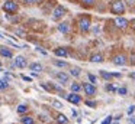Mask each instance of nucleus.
Here are the masks:
<instances>
[{"instance_id":"1","label":"nucleus","mask_w":135,"mask_h":124,"mask_svg":"<svg viewBox=\"0 0 135 124\" xmlns=\"http://www.w3.org/2000/svg\"><path fill=\"white\" fill-rule=\"evenodd\" d=\"M2 9H3L7 14H16L19 10V4L15 0H6V2L3 3V6H2Z\"/></svg>"},{"instance_id":"2","label":"nucleus","mask_w":135,"mask_h":124,"mask_svg":"<svg viewBox=\"0 0 135 124\" xmlns=\"http://www.w3.org/2000/svg\"><path fill=\"white\" fill-rule=\"evenodd\" d=\"M90 16L89 14H81V16L79 17V29L83 32V33H86V32H89V29H90Z\"/></svg>"},{"instance_id":"3","label":"nucleus","mask_w":135,"mask_h":124,"mask_svg":"<svg viewBox=\"0 0 135 124\" xmlns=\"http://www.w3.org/2000/svg\"><path fill=\"white\" fill-rule=\"evenodd\" d=\"M110 12L113 14H118V16L125 13V4H123L122 0H113L110 4Z\"/></svg>"},{"instance_id":"4","label":"nucleus","mask_w":135,"mask_h":124,"mask_svg":"<svg viewBox=\"0 0 135 124\" xmlns=\"http://www.w3.org/2000/svg\"><path fill=\"white\" fill-rule=\"evenodd\" d=\"M65 13H67V10H65L64 6L57 4L55 7H54V10H52V19H54V20H60Z\"/></svg>"},{"instance_id":"5","label":"nucleus","mask_w":135,"mask_h":124,"mask_svg":"<svg viewBox=\"0 0 135 124\" xmlns=\"http://www.w3.org/2000/svg\"><path fill=\"white\" fill-rule=\"evenodd\" d=\"M126 62H128V58L123 53H118V55H113V56H112V63H115V65H118V66L126 65Z\"/></svg>"},{"instance_id":"6","label":"nucleus","mask_w":135,"mask_h":124,"mask_svg":"<svg viewBox=\"0 0 135 124\" xmlns=\"http://www.w3.org/2000/svg\"><path fill=\"white\" fill-rule=\"evenodd\" d=\"M13 66L15 68H19V69H23L28 66V61L25 56H16L15 59H13Z\"/></svg>"},{"instance_id":"7","label":"nucleus","mask_w":135,"mask_h":124,"mask_svg":"<svg viewBox=\"0 0 135 124\" xmlns=\"http://www.w3.org/2000/svg\"><path fill=\"white\" fill-rule=\"evenodd\" d=\"M67 101L68 103H71V104H74V105H77V104H80L81 103V97H80L77 92H71V94H68L67 97Z\"/></svg>"},{"instance_id":"8","label":"nucleus","mask_w":135,"mask_h":124,"mask_svg":"<svg viewBox=\"0 0 135 124\" xmlns=\"http://www.w3.org/2000/svg\"><path fill=\"white\" fill-rule=\"evenodd\" d=\"M83 91L86 92L87 95H94L96 94V87H94V84H89V82H84L83 84Z\"/></svg>"},{"instance_id":"9","label":"nucleus","mask_w":135,"mask_h":124,"mask_svg":"<svg viewBox=\"0 0 135 124\" xmlns=\"http://www.w3.org/2000/svg\"><path fill=\"white\" fill-rule=\"evenodd\" d=\"M55 78H57V81H58L60 84H62V85L70 81V77H68V74H65V72H57Z\"/></svg>"},{"instance_id":"10","label":"nucleus","mask_w":135,"mask_h":124,"mask_svg":"<svg viewBox=\"0 0 135 124\" xmlns=\"http://www.w3.org/2000/svg\"><path fill=\"white\" fill-rule=\"evenodd\" d=\"M115 25H116V28H119V29H126L128 20H126L125 17H116V19H115Z\"/></svg>"},{"instance_id":"11","label":"nucleus","mask_w":135,"mask_h":124,"mask_svg":"<svg viewBox=\"0 0 135 124\" xmlns=\"http://www.w3.org/2000/svg\"><path fill=\"white\" fill-rule=\"evenodd\" d=\"M0 55L3 58H13V52L10 51L9 48H6V46H0Z\"/></svg>"},{"instance_id":"12","label":"nucleus","mask_w":135,"mask_h":124,"mask_svg":"<svg viewBox=\"0 0 135 124\" xmlns=\"http://www.w3.org/2000/svg\"><path fill=\"white\" fill-rule=\"evenodd\" d=\"M57 29H58L61 33H68V32H70V23L68 22H61V23H58Z\"/></svg>"},{"instance_id":"13","label":"nucleus","mask_w":135,"mask_h":124,"mask_svg":"<svg viewBox=\"0 0 135 124\" xmlns=\"http://www.w3.org/2000/svg\"><path fill=\"white\" fill-rule=\"evenodd\" d=\"M54 55H55V56H60V58H67L68 51H67V48H57L55 51H54Z\"/></svg>"},{"instance_id":"14","label":"nucleus","mask_w":135,"mask_h":124,"mask_svg":"<svg viewBox=\"0 0 135 124\" xmlns=\"http://www.w3.org/2000/svg\"><path fill=\"white\" fill-rule=\"evenodd\" d=\"M100 77L103 78V79H112V78H120V74H110V72H106V71H100Z\"/></svg>"},{"instance_id":"15","label":"nucleus","mask_w":135,"mask_h":124,"mask_svg":"<svg viewBox=\"0 0 135 124\" xmlns=\"http://www.w3.org/2000/svg\"><path fill=\"white\" fill-rule=\"evenodd\" d=\"M28 66H29V69H31V71H33V72H41L42 69H44L39 62H32V63H29Z\"/></svg>"},{"instance_id":"16","label":"nucleus","mask_w":135,"mask_h":124,"mask_svg":"<svg viewBox=\"0 0 135 124\" xmlns=\"http://www.w3.org/2000/svg\"><path fill=\"white\" fill-rule=\"evenodd\" d=\"M90 62H93V63H97V62H103V55L102 53H93L90 56Z\"/></svg>"},{"instance_id":"17","label":"nucleus","mask_w":135,"mask_h":124,"mask_svg":"<svg viewBox=\"0 0 135 124\" xmlns=\"http://www.w3.org/2000/svg\"><path fill=\"white\" fill-rule=\"evenodd\" d=\"M55 120H57V123H58V124H68V118L65 117L64 114H57Z\"/></svg>"},{"instance_id":"18","label":"nucleus","mask_w":135,"mask_h":124,"mask_svg":"<svg viewBox=\"0 0 135 124\" xmlns=\"http://www.w3.org/2000/svg\"><path fill=\"white\" fill-rule=\"evenodd\" d=\"M70 88H71V91H73V92H77V94H79V92L83 89V85H80L79 82H73L70 85Z\"/></svg>"},{"instance_id":"19","label":"nucleus","mask_w":135,"mask_h":124,"mask_svg":"<svg viewBox=\"0 0 135 124\" xmlns=\"http://www.w3.org/2000/svg\"><path fill=\"white\" fill-rule=\"evenodd\" d=\"M21 123L22 124H35V121H33V118L29 117V115H23V117L21 118Z\"/></svg>"},{"instance_id":"20","label":"nucleus","mask_w":135,"mask_h":124,"mask_svg":"<svg viewBox=\"0 0 135 124\" xmlns=\"http://www.w3.org/2000/svg\"><path fill=\"white\" fill-rule=\"evenodd\" d=\"M16 111H18V114H25V112L28 111V105L26 104H21V105L16 108Z\"/></svg>"},{"instance_id":"21","label":"nucleus","mask_w":135,"mask_h":124,"mask_svg":"<svg viewBox=\"0 0 135 124\" xmlns=\"http://www.w3.org/2000/svg\"><path fill=\"white\" fill-rule=\"evenodd\" d=\"M7 87H9V81L4 78V79H0V91H3V89H6Z\"/></svg>"},{"instance_id":"22","label":"nucleus","mask_w":135,"mask_h":124,"mask_svg":"<svg viewBox=\"0 0 135 124\" xmlns=\"http://www.w3.org/2000/svg\"><path fill=\"white\" fill-rule=\"evenodd\" d=\"M52 63L55 66H60V68H65V66H67V62H64V61H52Z\"/></svg>"},{"instance_id":"23","label":"nucleus","mask_w":135,"mask_h":124,"mask_svg":"<svg viewBox=\"0 0 135 124\" xmlns=\"http://www.w3.org/2000/svg\"><path fill=\"white\" fill-rule=\"evenodd\" d=\"M80 74H81L80 68H71V69H70V75H73V77H79Z\"/></svg>"},{"instance_id":"24","label":"nucleus","mask_w":135,"mask_h":124,"mask_svg":"<svg viewBox=\"0 0 135 124\" xmlns=\"http://www.w3.org/2000/svg\"><path fill=\"white\" fill-rule=\"evenodd\" d=\"M42 0H23L25 4H39Z\"/></svg>"},{"instance_id":"25","label":"nucleus","mask_w":135,"mask_h":124,"mask_svg":"<svg viewBox=\"0 0 135 124\" xmlns=\"http://www.w3.org/2000/svg\"><path fill=\"white\" fill-rule=\"evenodd\" d=\"M86 105H87V107H90V108H96V105H97V103H96V101H86Z\"/></svg>"},{"instance_id":"26","label":"nucleus","mask_w":135,"mask_h":124,"mask_svg":"<svg viewBox=\"0 0 135 124\" xmlns=\"http://www.w3.org/2000/svg\"><path fill=\"white\" fill-rule=\"evenodd\" d=\"M15 33L16 35H19V36H21V37H25V30H23V29H15Z\"/></svg>"},{"instance_id":"27","label":"nucleus","mask_w":135,"mask_h":124,"mask_svg":"<svg viewBox=\"0 0 135 124\" xmlns=\"http://www.w3.org/2000/svg\"><path fill=\"white\" fill-rule=\"evenodd\" d=\"M106 89H108V91H112V92H113V91H118V88H116L115 85H112V84H108V85H106Z\"/></svg>"},{"instance_id":"28","label":"nucleus","mask_w":135,"mask_h":124,"mask_svg":"<svg viewBox=\"0 0 135 124\" xmlns=\"http://www.w3.org/2000/svg\"><path fill=\"white\" fill-rule=\"evenodd\" d=\"M80 2H81L83 4H86V6H90V4H93L96 0H80Z\"/></svg>"},{"instance_id":"29","label":"nucleus","mask_w":135,"mask_h":124,"mask_svg":"<svg viewBox=\"0 0 135 124\" xmlns=\"http://www.w3.org/2000/svg\"><path fill=\"white\" fill-rule=\"evenodd\" d=\"M129 63H131V65H135V52L131 53V56H129Z\"/></svg>"},{"instance_id":"30","label":"nucleus","mask_w":135,"mask_h":124,"mask_svg":"<svg viewBox=\"0 0 135 124\" xmlns=\"http://www.w3.org/2000/svg\"><path fill=\"white\" fill-rule=\"evenodd\" d=\"M118 92H119L120 95H125L126 92H128V89H126V88H118Z\"/></svg>"},{"instance_id":"31","label":"nucleus","mask_w":135,"mask_h":124,"mask_svg":"<svg viewBox=\"0 0 135 124\" xmlns=\"http://www.w3.org/2000/svg\"><path fill=\"white\" fill-rule=\"evenodd\" d=\"M110 121H112V115H108V117L105 118V121H103L102 124H110Z\"/></svg>"},{"instance_id":"32","label":"nucleus","mask_w":135,"mask_h":124,"mask_svg":"<svg viewBox=\"0 0 135 124\" xmlns=\"http://www.w3.org/2000/svg\"><path fill=\"white\" fill-rule=\"evenodd\" d=\"M52 104H54V107H55V108H61V107H62V104H61V103H60V101H57V100H55V101H54V103H52Z\"/></svg>"},{"instance_id":"33","label":"nucleus","mask_w":135,"mask_h":124,"mask_svg":"<svg viewBox=\"0 0 135 124\" xmlns=\"http://www.w3.org/2000/svg\"><path fill=\"white\" fill-rule=\"evenodd\" d=\"M89 79L91 81V84H94V82H96V77H94L93 74H89Z\"/></svg>"},{"instance_id":"34","label":"nucleus","mask_w":135,"mask_h":124,"mask_svg":"<svg viewBox=\"0 0 135 124\" xmlns=\"http://www.w3.org/2000/svg\"><path fill=\"white\" fill-rule=\"evenodd\" d=\"M135 111V105H132V107H129V110H128V114H132V112Z\"/></svg>"},{"instance_id":"35","label":"nucleus","mask_w":135,"mask_h":124,"mask_svg":"<svg viewBox=\"0 0 135 124\" xmlns=\"http://www.w3.org/2000/svg\"><path fill=\"white\" fill-rule=\"evenodd\" d=\"M36 51H38V52H41L42 55H47V52H45V51H42L41 48H36Z\"/></svg>"},{"instance_id":"36","label":"nucleus","mask_w":135,"mask_h":124,"mask_svg":"<svg viewBox=\"0 0 135 124\" xmlns=\"http://www.w3.org/2000/svg\"><path fill=\"white\" fill-rule=\"evenodd\" d=\"M22 78H23L25 81H31V78L29 77H25V75H22Z\"/></svg>"},{"instance_id":"37","label":"nucleus","mask_w":135,"mask_h":124,"mask_svg":"<svg viewBox=\"0 0 135 124\" xmlns=\"http://www.w3.org/2000/svg\"><path fill=\"white\" fill-rule=\"evenodd\" d=\"M129 77H131L132 79H135V72H132V74H129Z\"/></svg>"},{"instance_id":"38","label":"nucleus","mask_w":135,"mask_h":124,"mask_svg":"<svg viewBox=\"0 0 135 124\" xmlns=\"http://www.w3.org/2000/svg\"><path fill=\"white\" fill-rule=\"evenodd\" d=\"M132 26H134V29H135V19L132 20Z\"/></svg>"},{"instance_id":"39","label":"nucleus","mask_w":135,"mask_h":124,"mask_svg":"<svg viewBox=\"0 0 135 124\" xmlns=\"http://www.w3.org/2000/svg\"><path fill=\"white\" fill-rule=\"evenodd\" d=\"M131 121H132V124H135V118H132V120H131Z\"/></svg>"},{"instance_id":"40","label":"nucleus","mask_w":135,"mask_h":124,"mask_svg":"<svg viewBox=\"0 0 135 124\" xmlns=\"http://www.w3.org/2000/svg\"><path fill=\"white\" fill-rule=\"evenodd\" d=\"M0 68H2V62H0Z\"/></svg>"}]
</instances>
